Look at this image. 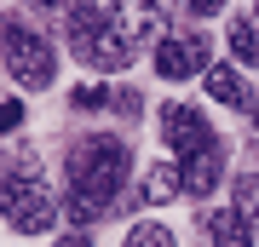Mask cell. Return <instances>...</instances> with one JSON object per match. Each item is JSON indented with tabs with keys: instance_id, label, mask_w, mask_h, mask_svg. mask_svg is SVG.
Returning a JSON list of instances; mask_svg holds the SVG:
<instances>
[{
	"instance_id": "6da1fadb",
	"label": "cell",
	"mask_w": 259,
	"mask_h": 247,
	"mask_svg": "<svg viewBox=\"0 0 259 247\" xmlns=\"http://www.w3.org/2000/svg\"><path fill=\"white\" fill-rule=\"evenodd\" d=\"M150 29H156L150 0H110L104 12L93 0V6L75 12V18H64L69 52L81 58L87 69H127L133 58H139V46L150 40Z\"/></svg>"
},
{
	"instance_id": "7a4b0ae2",
	"label": "cell",
	"mask_w": 259,
	"mask_h": 247,
	"mask_svg": "<svg viewBox=\"0 0 259 247\" xmlns=\"http://www.w3.org/2000/svg\"><path fill=\"white\" fill-rule=\"evenodd\" d=\"M64 178H69V195H64V219L69 224H93L98 213H110L115 190L127 184V144L121 138H81L64 161Z\"/></svg>"
},
{
	"instance_id": "3957f363",
	"label": "cell",
	"mask_w": 259,
	"mask_h": 247,
	"mask_svg": "<svg viewBox=\"0 0 259 247\" xmlns=\"http://www.w3.org/2000/svg\"><path fill=\"white\" fill-rule=\"evenodd\" d=\"M0 58H6L12 81L29 86V92L52 86V75H58V58H52L47 35H40V29H29V23H18V18L0 23Z\"/></svg>"
},
{
	"instance_id": "277c9868",
	"label": "cell",
	"mask_w": 259,
	"mask_h": 247,
	"mask_svg": "<svg viewBox=\"0 0 259 247\" xmlns=\"http://www.w3.org/2000/svg\"><path fill=\"white\" fill-rule=\"evenodd\" d=\"M0 213H6V224L18 236H47L58 224V213H64V202H52V190L40 184V173H29V178H18L0 195Z\"/></svg>"
},
{
	"instance_id": "5b68a950",
	"label": "cell",
	"mask_w": 259,
	"mask_h": 247,
	"mask_svg": "<svg viewBox=\"0 0 259 247\" xmlns=\"http://www.w3.org/2000/svg\"><path fill=\"white\" fill-rule=\"evenodd\" d=\"M213 46L202 29H173L161 46H156V75H167V81H190V75H207L213 69Z\"/></svg>"
},
{
	"instance_id": "8992f818",
	"label": "cell",
	"mask_w": 259,
	"mask_h": 247,
	"mask_svg": "<svg viewBox=\"0 0 259 247\" xmlns=\"http://www.w3.org/2000/svg\"><path fill=\"white\" fill-rule=\"evenodd\" d=\"M161 138H167L185 161L202 156V150H213V127L190 110V104H167V110H161Z\"/></svg>"
},
{
	"instance_id": "52a82bcc",
	"label": "cell",
	"mask_w": 259,
	"mask_h": 247,
	"mask_svg": "<svg viewBox=\"0 0 259 247\" xmlns=\"http://www.w3.org/2000/svg\"><path fill=\"white\" fill-rule=\"evenodd\" d=\"M173 195H185V167H179V161H156L144 173V184H139V202L144 207H161V202H173Z\"/></svg>"
},
{
	"instance_id": "ba28073f",
	"label": "cell",
	"mask_w": 259,
	"mask_h": 247,
	"mask_svg": "<svg viewBox=\"0 0 259 247\" xmlns=\"http://www.w3.org/2000/svg\"><path fill=\"white\" fill-rule=\"evenodd\" d=\"M207 236H213V247H253V236H259V230L242 219L236 207H219V213L207 219Z\"/></svg>"
},
{
	"instance_id": "9c48e42d",
	"label": "cell",
	"mask_w": 259,
	"mask_h": 247,
	"mask_svg": "<svg viewBox=\"0 0 259 247\" xmlns=\"http://www.w3.org/2000/svg\"><path fill=\"white\" fill-rule=\"evenodd\" d=\"M179 167H185V195H207L213 184H219V173H225V156H219V144H213V150H202V156H190Z\"/></svg>"
},
{
	"instance_id": "30bf717a",
	"label": "cell",
	"mask_w": 259,
	"mask_h": 247,
	"mask_svg": "<svg viewBox=\"0 0 259 247\" xmlns=\"http://www.w3.org/2000/svg\"><path fill=\"white\" fill-rule=\"evenodd\" d=\"M207 92H213L219 104H236V110L248 104V81H242L236 64H213V69H207Z\"/></svg>"
},
{
	"instance_id": "8fae6325",
	"label": "cell",
	"mask_w": 259,
	"mask_h": 247,
	"mask_svg": "<svg viewBox=\"0 0 259 247\" xmlns=\"http://www.w3.org/2000/svg\"><path fill=\"white\" fill-rule=\"evenodd\" d=\"M231 52L242 58V64H259V23H248V18L231 23Z\"/></svg>"
},
{
	"instance_id": "7c38bea8",
	"label": "cell",
	"mask_w": 259,
	"mask_h": 247,
	"mask_svg": "<svg viewBox=\"0 0 259 247\" xmlns=\"http://www.w3.org/2000/svg\"><path fill=\"white\" fill-rule=\"evenodd\" d=\"M231 207L242 213V219H248L253 230H259V178L248 173V178H236V190H231Z\"/></svg>"
},
{
	"instance_id": "4fadbf2b",
	"label": "cell",
	"mask_w": 259,
	"mask_h": 247,
	"mask_svg": "<svg viewBox=\"0 0 259 247\" xmlns=\"http://www.w3.org/2000/svg\"><path fill=\"white\" fill-rule=\"evenodd\" d=\"M29 173H40V167H35V156H18V161H12V156H0V195H6L18 178H29Z\"/></svg>"
},
{
	"instance_id": "5bb4252c",
	"label": "cell",
	"mask_w": 259,
	"mask_h": 247,
	"mask_svg": "<svg viewBox=\"0 0 259 247\" xmlns=\"http://www.w3.org/2000/svg\"><path fill=\"white\" fill-rule=\"evenodd\" d=\"M121 247H173V236H167L161 224H133V230H127V241H121Z\"/></svg>"
},
{
	"instance_id": "9a60e30c",
	"label": "cell",
	"mask_w": 259,
	"mask_h": 247,
	"mask_svg": "<svg viewBox=\"0 0 259 247\" xmlns=\"http://www.w3.org/2000/svg\"><path fill=\"white\" fill-rule=\"evenodd\" d=\"M35 12H52V18H75L81 6H93V0H29Z\"/></svg>"
},
{
	"instance_id": "2e32d148",
	"label": "cell",
	"mask_w": 259,
	"mask_h": 247,
	"mask_svg": "<svg viewBox=\"0 0 259 247\" xmlns=\"http://www.w3.org/2000/svg\"><path fill=\"white\" fill-rule=\"evenodd\" d=\"M18 121H23V104L6 98V104H0V132H18Z\"/></svg>"
},
{
	"instance_id": "e0dca14e",
	"label": "cell",
	"mask_w": 259,
	"mask_h": 247,
	"mask_svg": "<svg viewBox=\"0 0 259 247\" xmlns=\"http://www.w3.org/2000/svg\"><path fill=\"white\" fill-rule=\"evenodd\" d=\"M185 6L196 12V18H213V12H225V0H185Z\"/></svg>"
},
{
	"instance_id": "ac0fdd59",
	"label": "cell",
	"mask_w": 259,
	"mask_h": 247,
	"mask_svg": "<svg viewBox=\"0 0 259 247\" xmlns=\"http://www.w3.org/2000/svg\"><path fill=\"white\" fill-rule=\"evenodd\" d=\"M58 247H93V241H87V236H64V241H58Z\"/></svg>"
},
{
	"instance_id": "d6986e66",
	"label": "cell",
	"mask_w": 259,
	"mask_h": 247,
	"mask_svg": "<svg viewBox=\"0 0 259 247\" xmlns=\"http://www.w3.org/2000/svg\"><path fill=\"white\" fill-rule=\"evenodd\" d=\"M253 127H259V110H253Z\"/></svg>"
},
{
	"instance_id": "ffe728a7",
	"label": "cell",
	"mask_w": 259,
	"mask_h": 247,
	"mask_svg": "<svg viewBox=\"0 0 259 247\" xmlns=\"http://www.w3.org/2000/svg\"><path fill=\"white\" fill-rule=\"evenodd\" d=\"M150 6H156V0H150Z\"/></svg>"
}]
</instances>
